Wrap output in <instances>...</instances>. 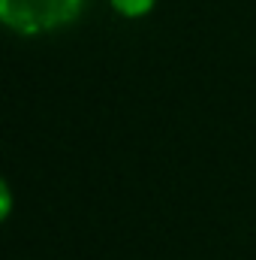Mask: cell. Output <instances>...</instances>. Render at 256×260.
I'll return each mask as SVG.
<instances>
[{"label": "cell", "instance_id": "obj_2", "mask_svg": "<svg viewBox=\"0 0 256 260\" xmlns=\"http://www.w3.org/2000/svg\"><path fill=\"white\" fill-rule=\"evenodd\" d=\"M154 3H157V0H112V6H115L121 15H127V18L148 15V12L154 9Z\"/></svg>", "mask_w": 256, "mask_h": 260}, {"label": "cell", "instance_id": "obj_1", "mask_svg": "<svg viewBox=\"0 0 256 260\" xmlns=\"http://www.w3.org/2000/svg\"><path fill=\"white\" fill-rule=\"evenodd\" d=\"M84 0H0V18L9 30L33 37L78 18Z\"/></svg>", "mask_w": 256, "mask_h": 260}]
</instances>
